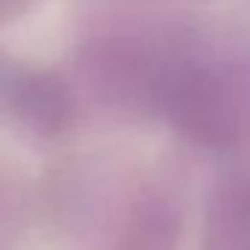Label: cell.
Wrapping results in <instances>:
<instances>
[{
	"label": "cell",
	"mask_w": 250,
	"mask_h": 250,
	"mask_svg": "<svg viewBox=\"0 0 250 250\" xmlns=\"http://www.w3.org/2000/svg\"><path fill=\"white\" fill-rule=\"evenodd\" d=\"M180 224L171 209L150 206L127 227L115 250H177Z\"/></svg>",
	"instance_id": "cell-1"
}]
</instances>
